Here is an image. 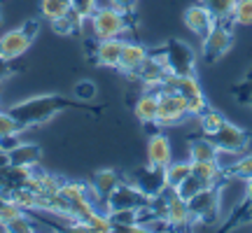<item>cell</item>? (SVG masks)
<instances>
[{
	"label": "cell",
	"instance_id": "obj_1",
	"mask_svg": "<svg viewBox=\"0 0 252 233\" xmlns=\"http://www.w3.org/2000/svg\"><path fill=\"white\" fill-rule=\"evenodd\" d=\"M63 110H84V112H94L96 115L103 108L89 105V103H84L80 98H65L61 93H45V96H33L28 100H21L17 105H12L7 112L24 128H31V126H40L49 121L52 116L63 112Z\"/></svg>",
	"mask_w": 252,
	"mask_h": 233
},
{
	"label": "cell",
	"instance_id": "obj_2",
	"mask_svg": "<svg viewBox=\"0 0 252 233\" xmlns=\"http://www.w3.org/2000/svg\"><path fill=\"white\" fill-rule=\"evenodd\" d=\"M163 89H171V91H180L182 98L187 100V108H189V115L191 116H198L203 110L208 108V100L201 91V84H198L196 75H166V80L161 82L159 91Z\"/></svg>",
	"mask_w": 252,
	"mask_h": 233
},
{
	"label": "cell",
	"instance_id": "obj_3",
	"mask_svg": "<svg viewBox=\"0 0 252 233\" xmlns=\"http://www.w3.org/2000/svg\"><path fill=\"white\" fill-rule=\"evenodd\" d=\"M166 61V68L171 75H194L196 72V54L194 49L182 40H168L163 47L157 49Z\"/></svg>",
	"mask_w": 252,
	"mask_h": 233
},
{
	"label": "cell",
	"instance_id": "obj_4",
	"mask_svg": "<svg viewBox=\"0 0 252 233\" xmlns=\"http://www.w3.org/2000/svg\"><path fill=\"white\" fill-rule=\"evenodd\" d=\"M91 30L96 40H110V37H122L128 30V17L122 14L119 9H115L112 5L110 7H98L89 19Z\"/></svg>",
	"mask_w": 252,
	"mask_h": 233
},
{
	"label": "cell",
	"instance_id": "obj_5",
	"mask_svg": "<svg viewBox=\"0 0 252 233\" xmlns=\"http://www.w3.org/2000/svg\"><path fill=\"white\" fill-rule=\"evenodd\" d=\"M37 30H40V24L37 19H28L21 28H14V30H7L5 35L0 37V54L7 56V58H19L21 54H26L31 42L35 40Z\"/></svg>",
	"mask_w": 252,
	"mask_h": 233
},
{
	"label": "cell",
	"instance_id": "obj_6",
	"mask_svg": "<svg viewBox=\"0 0 252 233\" xmlns=\"http://www.w3.org/2000/svg\"><path fill=\"white\" fill-rule=\"evenodd\" d=\"M189 205V217H191V224H213L220 217V187L213 189H203L198 191L194 198L187 201Z\"/></svg>",
	"mask_w": 252,
	"mask_h": 233
},
{
	"label": "cell",
	"instance_id": "obj_7",
	"mask_svg": "<svg viewBox=\"0 0 252 233\" xmlns=\"http://www.w3.org/2000/svg\"><path fill=\"white\" fill-rule=\"evenodd\" d=\"M157 96H159V110H157V124L159 126L182 124L187 116H191L187 108V100L182 98L180 91L163 89Z\"/></svg>",
	"mask_w": 252,
	"mask_h": 233
},
{
	"label": "cell",
	"instance_id": "obj_8",
	"mask_svg": "<svg viewBox=\"0 0 252 233\" xmlns=\"http://www.w3.org/2000/svg\"><path fill=\"white\" fill-rule=\"evenodd\" d=\"M152 198L147 196L145 191L135 187L133 182H119L117 187L110 191V196L105 198L103 205L108 210H143V207L150 205Z\"/></svg>",
	"mask_w": 252,
	"mask_h": 233
},
{
	"label": "cell",
	"instance_id": "obj_9",
	"mask_svg": "<svg viewBox=\"0 0 252 233\" xmlns=\"http://www.w3.org/2000/svg\"><path fill=\"white\" fill-rule=\"evenodd\" d=\"M215 147L220 152L224 154H243L248 149V145H250V133L241 128V126L231 124V121H224V124L217 128L213 135H208Z\"/></svg>",
	"mask_w": 252,
	"mask_h": 233
},
{
	"label": "cell",
	"instance_id": "obj_10",
	"mask_svg": "<svg viewBox=\"0 0 252 233\" xmlns=\"http://www.w3.org/2000/svg\"><path fill=\"white\" fill-rule=\"evenodd\" d=\"M201 42H203V58L208 63H215L234 47V33H231V28L226 26V24L217 21L215 26H213V30Z\"/></svg>",
	"mask_w": 252,
	"mask_h": 233
},
{
	"label": "cell",
	"instance_id": "obj_11",
	"mask_svg": "<svg viewBox=\"0 0 252 233\" xmlns=\"http://www.w3.org/2000/svg\"><path fill=\"white\" fill-rule=\"evenodd\" d=\"M133 182L135 187L145 191L147 196H159L163 189H166V168H154V166H143V168H138L133 171Z\"/></svg>",
	"mask_w": 252,
	"mask_h": 233
},
{
	"label": "cell",
	"instance_id": "obj_12",
	"mask_svg": "<svg viewBox=\"0 0 252 233\" xmlns=\"http://www.w3.org/2000/svg\"><path fill=\"white\" fill-rule=\"evenodd\" d=\"M185 26L194 33L196 37H203L213 30V26H215V19H213V14L208 12L206 5H191V7L185 9Z\"/></svg>",
	"mask_w": 252,
	"mask_h": 233
},
{
	"label": "cell",
	"instance_id": "obj_13",
	"mask_svg": "<svg viewBox=\"0 0 252 233\" xmlns=\"http://www.w3.org/2000/svg\"><path fill=\"white\" fill-rule=\"evenodd\" d=\"M147 56H150V49L145 45H140V42H124L117 70H122L124 75H138L143 63L147 61Z\"/></svg>",
	"mask_w": 252,
	"mask_h": 233
},
{
	"label": "cell",
	"instance_id": "obj_14",
	"mask_svg": "<svg viewBox=\"0 0 252 233\" xmlns=\"http://www.w3.org/2000/svg\"><path fill=\"white\" fill-rule=\"evenodd\" d=\"M173 161V152H171V143L163 133H154L147 143V163L154 168H166Z\"/></svg>",
	"mask_w": 252,
	"mask_h": 233
},
{
	"label": "cell",
	"instance_id": "obj_15",
	"mask_svg": "<svg viewBox=\"0 0 252 233\" xmlns=\"http://www.w3.org/2000/svg\"><path fill=\"white\" fill-rule=\"evenodd\" d=\"M124 49V40L122 37H110V40H98V45L94 49V61L105 68H117L119 56Z\"/></svg>",
	"mask_w": 252,
	"mask_h": 233
},
{
	"label": "cell",
	"instance_id": "obj_16",
	"mask_svg": "<svg viewBox=\"0 0 252 233\" xmlns=\"http://www.w3.org/2000/svg\"><path fill=\"white\" fill-rule=\"evenodd\" d=\"M119 182H122V175L117 171H112V168H105V171H98L94 173V177H91V198H98L100 203H105V198L110 196V191L117 187Z\"/></svg>",
	"mask_w": 252,
	"mask_h": 233
},
{
	"label": "cell",
	"instance_id": "obj_17",
	"mask_svg": "<svg viewBox=\"0 0 252 233\" xmlns=\"http://www.w3.org/2000/svg\"><path fill=\"white\" fill-rule=\"evenodd\" d=\"M191 175H196L206 189L220 187L224 182V171L217 161H191Z\"/></svg>",
	"mask_w": 252,
	"mask_h": 233
},
{
	"label": "cell",
	"instance_id": "obj_18",
	"mask_svg": "<svg viewBox=\"0 0 252 233\" xmlns=\"http://www.w3.org/2000/svg\"><path fill=\"white\" fill-rule=\"evenodd\" d=\"M40 156H42V149L33 143H19L14 149H9V163L24 166V168H33V166H37Z\"/></svg>",
	"mask_w": 252,
	"mask_h": 233
},
{
	"label": "cell",
	"instance_id": "obj_19",
	"mask_svg": "<svg viewBox=\"0 0 252 233\" xmlns=\"http://www.w3.org/2000/svg\"><path fill=\"white\" fill-rule=\"evenodd\" d=\"M157 110H159V96L152 93V91H145L133 105L135 116H138L143 124H157Z\"/></svg>",
	"mask_w": 252,
	"mask_h": 233
},
{
	"label": "cell",
	"instance_id": "obj_20",
	"mask_svg": "<svg viewBox=\"0 0 252 233\" xmlns=\"http://www.w3.org/2000/svg\"><path fill=\"white\" fill-rule=\"evenodd\" d=\"M220 149L210 138H194L189 140V161H217Z\"/></svg>",
	"mask_w": 252,
	"mask_h": 233
},
{
	"label": "cell",
	"instance_id": "obj_21",
	"mask_svg": "<svg viewBox=\"0 0 252 233\" xmlns=\"http://www.w3.org/2000/svg\"><path fill=\"white\" fill-rule=\"evenodd\" d=\"M224 171V177L226 179H248L252 175V154H238L234 161L229 163L226 168H222Z\"/></svg>",
	"mask_w": 252,
	"mask_h": 233
},
{
	"label": "cell",
	"instance_id": "obj_22",
	"mask_svg": "<svg viewBox=\"0 0 252 233\" xmlns=\"http://www.w3.org/2000/svg\"><path fill=\"white\" fill-rule=\"evenodd\" d=\"M201 5H206L208 12L213 14V19L222 21V24H231V17H234V7L236 0H201Z\"/></svg>",
	"mask_w": 252,
	"mask_h": 233
},
{
	"label": "cell",
	"instance_id": "obj_23",
	"mask_svg": "<svg viewBox=\"0 0 252 233\" xmlns=\"http://www.w3.org/2000/svg\"><path fill=\"white\" fill-rule=\"evenodd\" d=\"M82 21H84V19L77 17L70 9L68 14L54 19V21H52V28H54V33H59V35H70V33H80L82 30Z\"/></svg>",
	"mask_w": 252,
	"mask_h": 233
},
{
	"label": "cell",
	"instance_id": "obj_24",
	"mask_svg": "<svg viewBox=\"0 0 252 233\" xmlns=\"http://www.w3.org/2000/svg\"><path fill=\"white\" fill-rule=\"evenodd\" d=\"M191 175V161H175L166 166V184L168 187H180L182 179H187Z\"/></svg>",
	"mask_w": 252,
	"mask_h": 233
},
{
	"label": "cell",
	"instance_id": "obj_25",
	"mask_svg": "<svg viewBox=\"0 0 252 233\" xmlns=\"http://www.w3.org/2000/svg\"><path fill=\"white\" fill-rule=\"evenodd\" d=\"M226 119H224V115L222 112H217V110H210V108H206L201 115H198V124H201V131L206 135H213L220 128V126L224 124Z\"/></svg>",
	"mask_w": 252,
	"mask_h": 233
},
{
	"label": "cell",
	"instance_id": "obj_26",
	"mask_svg": "<svg viewBox=\"0 0 252 233\" xmlns=\"http://www.w3.org/2000/svg\"><path fill=\"white\" fill-rule=\"evenodd\" d=\"M40 12H42L45 19L54 21V19H59L70 12V2H68V0H42V2H40Z\"/></svg>",
	"mask_w": 252,
	"mask_h": 233
},
{
	"label": "cell",
	"instance_id": "obj_27",
	"mask_svg": "<svg viewBox=\"0 0 252 233\" xmlns=\"http://www.w3.org/2000/svg\"><path fill=\"white\" fill-rule=\"evenodd\" d=\"M231 24H236V26H252V0H236Z\"/></svg>",
	"mask_w": 252,
	"mask_h": 233
},
{
	"label": "cell",
	"instance_id": "obj_28",
	"mask_svg": "<svg viewBox=\"0 0 252 233\" xmlns=\"http://www.w3.org/2000/svg\"><path fill=\"white\" fill-rule=\"evenodd\" d=\"M203 189H206V184H203V182H201L196 175H189L187 179H182V182H180V187H178V194H180L185 201H189V198H194L198 191H203Z\"/></svg>",
	"mask_w": 252,
	"mask_h": 233
},
{
	"label": "cell",
	"instance_id": "obj_29",
	"mask_svg": "<svg viewBox=\"0 0 252 233\" xmlns=\"http://www.w3.org/2000/svg\"><path fill=\"white\" fill-rule=\"evenodd\" d=\"M87 224H89V231H96V233H110L112 231V222H110L108 212H91L87 217Z\"/></svg>",
	"mask_w": 252,
	"mask_h": 233
},
{
	"label": "cell",
	"instance_id": "obj_30",
	"mask_svg": "<svg viewBox=\"0 0 252 233\" xmlns=\"http://www.w3.org/2000/svg\"><path fill=\"white\" fill-rule=\"evenodd\" d=\"M21 131H24V126L19 124L7 110H5V112L0 110V138H5V135H19Z\"/></svg>",
	"mask_w": 252,
	"mask_h": 233
},
{
	"label": "cell",
	"instance_id": "obj_31",
	"mask_svg": "<svg viewBox=\"0 0 252 233\" xmlns=\"http://www.w3.org/2000/svg\"><path fill=\"white\" fill-rule=\"evenodd\" d=\"M70 9L77 17L84 19V21H89L91 14L98 9V2L96 0H70Z\"/></svg>",
	"mask_w": 252,
	"mask_h": 233
},
{
	"label": "cell",
	"instance_id": "obj_32",
	"mask_svg": "<svg viewBox=\"0 0 252 233\" xmlns=\"http://www.w3.org/2000/svg\"><path fill=\"white\" fill-rule=\"evenodd\" d=\"M5 231H9V233H31V231H35V224H33L26 215H19V217H14L12 222L5 224Z\"/></svg>",
	"mask_w": 252,
	"mask_h": 233
},
{
	"label": "cell",
	"instance_id": "obj_33",
	"mask_svg": "<svg viewBox=\"0 0 252 233\" xmlns=\"http://www.w3.org/2000/svg\"><path fill=\"white\" fill-rule=\"evenodd\" d=\"M75 98L84 100V103H89V100L96 98V84L89 80H82L75 84Z\"/></svg>",
	"mask_w": 252,
	"mask_h": 233
},
{
	"label": "cell",
	"instance_id": "obj_34",
	"mask_svg": "<svg viewBox=\"0 0 252 233\" xmlns=\"http://www.w3.org/2000/svg\"><path fill=\"white\" fill-rule=\"evenodd\" d=\"M135 2H138V0H110V5L115 9H119L122 14H126V17H131L135 12Z\"/></svg>",
	"mask_w": 252,
	"mask_h": 233
},
{
	"label": "cell",
	"instance_id": "obj_35",
	"mask_svg": "<svg viewBox=\"0 0 252 233\" xmlns=\"http://www.w3.org/2000/svg\"><path fill=\"white\" fill-rule=\"evenodd\" d=\"M17 72V65L12 63V58H7V56L0 54V82L7 80L9 75H14Z\"/></svg>",
	"mask_w": 252,
	"mask_h": 233
},
{
	"label": "cell",
	"instance_id": "obj_36",
	"mask_svg": "<svg viewBox=\"0 0 252 233\" xmlns=\"http://www.w3.org/2000/svg\"><path fill=\"white\" fill-rule=\"evenodd\" d=\"M243 184H245V189H243V201H241V207H248V205H252V175L248 179H243Z\"/></svg>",
	"mask_w": 252,
	"mask_h": 233
},
{
	"label": "cell",
	"instance_id": "obj_37",
	"mask_svg": "<svg viewBox=\"0 0 252 233\" xmlns=\"http://www.w3.org/2000/svg\"><path fill=\"white\" fill-rule=\"evenodd\" d=\"M5 166H9V152L0 147V168H5Z\"/></svg>",
	"mask_w": 252,
	"mask_h": 233
},
{
	"label": "cell",
	"instance_id": "obj_38",
	"mask_svg": "<svg viewBox=\"0 0 252 233\" xmlns=\"http://www.w3.org/2000/svg\"><path fill=\"white\" fill-rule=\"evenodd\" d=\"M248 207H250V212H238V215H243L245 219H252V205H248ZM238 210H241V207H238Z\"/></svg>",
	"mask_w": 252,
	"mask_h": 233
},
{
	"label": "cell",
	"instance_id": "obj_39",
	"mask_svg": "<svg viewBox=\"0 0 252 233\" xmlns=\"http://www.w3.org/2000/svg\"><path fill=\"white\" fill-rule=\"evenodd\" d=\"M250 108H252V98H250Z\"/></svg>",
	"mask_w": 252,
	"mask_h": 233
},
{
	"label": "cell",
	"instance_id": "obj_40",
	"mask_svg": "<svg viewBox=\"0 0 252 233\" xmlns=\"http://www.w3.org/2000/svg\"><path fill=\"white\" fill-rule=\"evenodd\" d=\"M68 2H70V0H68Z\"/></svg>",
	"mask_w": 252,
	"mask_h": 233
}]
</instances>
